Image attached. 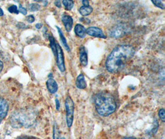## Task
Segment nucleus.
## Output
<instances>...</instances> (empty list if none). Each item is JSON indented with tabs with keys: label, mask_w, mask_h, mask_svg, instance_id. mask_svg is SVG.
<instances>
[{
	"label": "nucleus",
	"mask_w": 165,
	"mask_h": 139,
	"mask_svg": "<svg viewBox=\"0 0 165 139\" xmlns=\"http://www.w3.org/2000/svg\"><path fill=\"white\" fill-rule=\"evenodd\" d=\"M122 139H136V138H134V137H124V138H123Z\"/></svg>",
	"instance_id": "473e14b6"
},
{
	"label": "nucleus",
	"mask_w": 165,
	"mask_h": 139,
	"mask_svg": "<svg viewBox=\"0 0 165 139\" xmlns=\"http://www.w3.org/2000/svg\"><path fill=\"white\" fill-rule=\"evenodd\" d=\"M60 139H66V138H64V137H63V138H61Z\"/></svg>",
	"instance_id": "72a5a7b5"
},
{
	"label": "nucleus",
	"mask_w": 165,
	"mask_h": 139,
	"mask_svg": "<svg viewBox=\"0 0 165 139\" xmlns=\"http://www.w3.org/2000/svg\"><path fill=\"white\" fill-rule=\"evenodd\" d=\"M160 78L162 80H164V69H162L160 73Z\"/></svg>",
	"instance_id": "393cba45"
},
{
	"label": "nucleus",
	"mask_w": 165,
	"mask_h": 139,
	"mask_svg": "<svg viewBox=\"0 0 165 139\" xmlns=\"http://www.w3.org/2000/svg\"><path fill=\"white\" fill-rule=\"evenodd\" d=\"M94 102L95 109L101 116H108L116 109V103L114 98L109 93L105 91L97 94L95 96Z\"/></svg>",
	"instance_id": "f03ea898"
},
{
	"label": "nucleus",
	"mask_w": 165,
	"mask_h": 139,
	"mask_svg": "<svg viewBox=\"0 0 165 139\" xmlns=\"http://www.w3.org/2000/svg\"><path fill=\"white\" fill-rule=\"evenodd\" d=\"M135 54V49L130 45H121L115 47L108 56L105 66L111 73L121 71Z\"/></svg>",
	"instance_id": "f257e3e1"
},
{
	"label": "nucleus",
	"mask_w": 165,
	"mask_h": 139,
	"mask_svg": "<svg viewBox=\"0 0 165 139\" xmlns=\"http://www.w3.org/2000/svg\"><path fill=\"white\" fill-rule=\"evenodd\" d=\"M55 102H56V108L57 110H59V108H60V103H59V102L58 98L56 99Z\"/></svg>",
	"instance_id": "a878e982"
},
{
	"label": "nucleus",
	"mask_w": 165,
	"mask_h": 139,
	"mask_svg": "<svg viewBox=\"0 0 165 139\" xmlns=\"http://www.w3.org/2000/svg\"><path fill=\"white\" fill-rule=\"evenodd\" d=\"M152 2L156 7L162 9H164V7H165L164 3L162 1H159V0H152Z\"/></svg>",
	"instance_id": "6ab92c4d"
},
{
	"label": "nucleus",
	"mask_w": 165,
	"mask_h": 139,
	"mask_svg": "<svg viewBox=\"0 0 165 139\" xmlns=\"http://www.w3.org/2000/svg\"><path fill=\"white\" fill-rule=\"evenodd\" d=\"M86 34L90 36L102 38H106V37L104 34L102 30L97 27H90L86 30Z\"/></svg>",
	"instance_id": "0eeeda50"
},
{
	"label": "nucleus",
	"mask_w": 165,
	"mask_h": 139,
	"mask_svg": "<svg viewBox=\"0 0 165 139\" xmlns=\"http://www.w3.org/2000/svg\"><path fill=\"white\" fill-rule=\"evenodd\" d=\"M60 132L57 123H55L53 127V139H60Z\"/></svg>",
	"instance_id": "a211bd4d"
},
{
	"label": "nucleus",
	"mask_w": 165,
	"mask_h": 139,
	"mask_svg": "<svg viewBox=\"0 0 165 139\" xmlns=\"http://www.w3.org/2000/svg\"><path fill=\"white\" fill-rule=\"evenodd\" d=\"M127 31L128 29L125 26L117 25L110 30L109 35L113 38H119L124 36Z\"/></svg>",
	"instance_id": "423d86ee"
},
{
	"label": "nucleus",
	"mask_w": 165,
	"mask_h": 139,
	"mask_svg": "<svg viewBox=\"0 0 165 139\" xmlns=\"http://www.w3.org/2000/svg\"><path fill=\"white\" fill-rule=\"evenodd\" d=\"M56 64L61 73H64L66 71V66L64 62V56L61 46L56 43Z\"/></svg>",
	"instance_id": "39448f33"
},
{
	"label": "nucleus",
	"mask_w": 165,
	"mask_h": 139,
	"mask_svg": "<svg viewBox=\"0 0 165 139\" xmlns=\"http://www.w3.org/2000/svg\"><path fill=\"white\" fill-rule=\"evenodd\" d=\"M8 110V103L3 98L0 97V121H2L6 117Z\"/></svg>",
	"instance_id": "6e6552de"
},
{
	"label": "nucleus",
	"mask_w": 165,
	"mask_h": 139,
	"mask_svg": "<svg viewBox=\"0 0 165 139\" xmlns=\"http://www.w3.org/2000/svg\"><path fill=\"white\" fill-rule=\"evenodd\" d=\"M46 87L51 94H55L58 91V84L53 78H50L46 81Z\"/></svg>",
	"instance_id": "9b49d317"
},
{
	"label": "nucleus",
	"mask_w": 165,
	"mask_h": 139,
	"mask_svg": "<svg viewBox=\"0 0 165 139\" xmlns=\"http://www.w3.org/2000/svg\"><path fill=\"white\" fill-rule=\"evenodd\" d=\"M76 85L79 89H85L87 87V82L85 80V77L82 74H79L77 77Z\"/></svg>",
	"instance_id": "f8f14e48"
},
{
	"label": "nucleus",
	"mask_w": 165,
	"mask_h": 139,
	"mask_svg": "<svg viewBox=\"0 0 165 139\" xmlns=\"http://www.w3.org/2000/svg\"><path fill=\"white\" fill-rule=\"evenodd\" d=\"M79 12L80 14L84 17H86L90 14L93 11V8L90 6H81L79 8Z\"/></svg>",
	"instance_id": "2eb2a0df"
},
{
	"label": "nucleus",
	"mask_w": 165,
	"mask_h": 139,
	"mask_svg": "<svg viewBox=\"0 0 165 139\" xmlns=\"http://www.w3.org/2000/svg\"><path fill=\"white\" fill-rule=\"evenodd\" d=\"M3 68V64L1 61H0V73L2 72Z\"/></svg>",
	"instance_id": "c756f323"
},
{
	"label": "nucleus",
	"mask_w": 165,
	"mask_h": 139,
	"mask_svg": "<svg viewBox=\"0 0 165 139\" xmlns=\"http://www.w3.org/2000/svg\"><path fill=\"white\" fill-rule=\"evenodd\" d=\"M49 40H50V47L53 51V54L55 55V56H56V43L55 41V39L53 37V36L50 35L49 36Z\"/></svg>",
	"instance_id": "dca6fc26"
},
{
	"label": "nucleus",
	"mask_w": 165,
	"mask_h": 139,
	"mask_svg": "<svg viewBox=\"0 0 165 139\" xmlns=\"http://www.w3.org/2000/svg\"><path fill=\"white\" fill-rule=\"evenodd\" d=\"M26 19H27V22H29V23H32V22H34L35 21V17H34V16L33 15L28 16L27 17Z\"/></svg>",
	"instance_id": "b1692460"
},
{
	"label": "nucleus",
	"mask_w": 165,
	"mask_h": 139,
	"mask_svg": "<svg viewBox=\"0 0 165 139\" xmlns=\"http://www.w3.org/2000/svg\"><path fill=\"white\" fill-rule=\"evenodd\" d=\"M65 108L66 111V123L68 127H70L73 125L74 120V103L70 96H67L65 101Z\"/></svg>",
	"instance_id": "20e7f679"
},
{
	"label": "nucleus",
	"mask_w": 165,
	"mask_h": 139,
	"mask_svg": "<svg viewBox=\"0 0 165 139\" xmlns=\"http://www.w3.org/2000/svg\"><path fill=\"white\" fill-rule=\"evenodd\" d=\"M35 27H36V28H37V29H41V27H42V24H40V23H38V24H36Z\"/></svg>",
	"instance_id": "c85d7f7f"
},
{
	"label": "nucleus",
	"mask_w": 165,
	"mask_h": 139,
	"mask_svg": "<svg viewBox=\"0 0 165 139\" xmlns=\"http://www.w3.org/2000/svg\"><path fill=\"white\" fill-rule=\"evenodd\" d=\"M56 28H57V29H58V34H59V35L61 41V42H62V43H63V46H64V48H66V50L67 52H70V48H69V45H68V44H67V42L66 38L65 36H64V34H63V31L61 30V29H60L59 27L56 26Z\"/></svg>",
	"instance_id": "4468645a"
},
{
	"label": "nucleus",
	"mask_w": 165,
	"mask_h": 139,
	"mask_svg": "<svg viewBox=\"0 0 165 139\" xmlns=\"http://www.w3.org/2000/svg\"><path fill=\"white\" fill-rule=\"evenodd\" d=\"M75 33L77 36H78L80 38H84L85 37L86 35V29L84 27V26L81 24H76L74 28Z\"/></svg>",
	"instance_id": "ddd939ff"
},
{
	"label": "nucleus",
	"mask_w": 165,
	"mask_h": 139,
	"mask_svg": "<svg viewBox=\"0 0 165 139\" xmlns=\"http://www.w3.org/2000/svg\"><path fill=\"white\" fill-rule=\"evenodd\" d=\"M63 4L65 7V9L67 11H70L74 6V2L69 0H63Z\"/></svg>",
	"instance_id": "f3484780"
},
{
	"label": "nucleus",
	"mask_w": 165,
	"mask_h": 139,
	"mask_svg": "<svg viewBox=\"0 0 165 139\" xmlns=\"http://www.w3.org/2000/svg\"><path fill=\"white\" fill-rule=\"evenodd\" d=\"M20 139H37V138H31V137H22V138H20Z\"/></svg>",
	"instance_id": "7c9ffc66"
},
{
	"label": "nucleus",
	"mask_w": 165,
	"mask_h": 139,
	"mask_svg": "<svg viewBox=\"0 0 165 139\" xmlns=\"http://www.w3.org/2000/svg\"><path fill=\"white\" fill-rule=\"evenodd\" d=\"M40 6L37 3H32L30 5V6H29V9L32 11H37L40 9Z\"/></svg>",
	"instance_id": "412c9836"
},
{
	"label": "nucleus",
	"mask_w": 165,
	"mask_h": 139,
	"mask_svg": "<svg viewBox=\"0 0 165 139\" xmlns=\"http://www.w3.org/2000/svg\"><path fill=\"white\" fill-rule=\"evenodd\" d=\"M8 11L11 13H15L17 14L19 12V10L17 9V7L16 5H12L8 8Z\"/></svg>",
	"instance_id": "4be33fe9"
},
{
	"label": "nucleus",
	"mask_w": 165,
	"mask_h": 139,
	"mask_svg": "<svg viewBox=\"0 0 165 139\" xmlns=\"http://www.w3.org/2000/svg\"><path fill=\"white\" fill-rule=\"evenodd\" d=\"M55 5H56V6H57L58 8H61V3L60 1H56L55 2Z\"/></svg>",
	"instance_id": "cd10ccee"
},
{
	"label": "nucleus",
	"mask_w": 165,
	"mask_h": 139,
	"mask_svg": "<svg viewBox=\"0 0 165 139\" xmlns=\"http://www.w3.org/2000/svg\"><path fill=\"white\" fill-rule=\"evenodd\" d=\"M35 120V113L30 110H22L15 112L11 118V124L14 127H29L33 125Z\"/></svg>",
	"instance_id": "7ed1b4c3"
},
{
	"label": "nucleus",
	"mask_w": 165,
	"mask_h": 139,
	"mask_svg": "<svg viewBox=\"0 0 165 139\" xmlns=\"http://www.w3.org/2000/svg\"><path fill=\"white\" fill-rule=\"evenodd\" d=\"M158 115H159V117L160 118V119L161 120V121L164 123L165 121V112H164V109L163 108L160 109L159 110Z\"/></svg>",
	"instance_id": "aec40b11"
},
{
	"label": "nucleus",
	"mask_w": 165,
	"mask_h": 139,
	"mask_svg": "<svg viewBox=\"0 0 165 139\" xmlns=\"http://www.w3.org/2000/svg\"><path fill=\"white\" fill-rule=\"evenodd\" d=\"M19 12H21L22 14L23 15H26L27 13V11L26 10V9L25 8L22 7L21 5L19 6Z\"/></svg>",
	"instance_id": "5701e85b"
},
{
	"label": "nucleus",
	"mask_w": 165,
	"mask_h": 139,
	"mask_svg": "<svg viewBox=\"0 0 165 139\" xmlns=\"http://www.w3.org/2000/svg\"><path fill=\"white\" fill-rule=\"evenodd\" d=\"M62 22L66 30L69 32L71 31L73 26V17L66 14H64L62 16Z\"/></svg>",
	"instance_id": "1a4fd4ad"
},
{
	"label": "nucleus",
	"mask_w": 165,
	"mask_h": 139,
	"mask_svg": "<svg viewBox=\"0 0 165 139\" xmlns=\"http://www.w3.org/2000/svg\"><path fill=\"white\" fill-rule=\"evenodd\" d=\"M3 14H4V13H3V11L2 10V9L1 8H0V16H3Z\"/></svg>",
	"instance_id": "2f4dec72"
},
{
	"label": "nucleus",
	"mask_w": 165,
	"mask_h": 139,
	"mask_svg": "<svg viewBox=\"0 0 165 139\" xmlns=\"http://www.w3.org/2000/svg\"><path fill=\"white\" fill-rule=\"evenodd\" d=\"M79 58H80V62L81 64L83 66H86L88 64V56H87V52L86 51V48L84 46H81V48H80Z\"/></svg>",
	"instance_id": "9d476101"
},
{
	"label": "nucleus",
	"mask_w": 165,
	"mask_h": 139,
	"mask_svg": "<svg viewBox=\"0 0 165 139\" xmlns=\"http://www.w3.org/2000/svg\"><path fill=\"white\" fill-rule=\"evenodd\" d=\"M82 4H83L84 6H89V2L87 1V0H83Z\"/></svg>",
	"instance_id": "bb28decb"
}]
</instances>
